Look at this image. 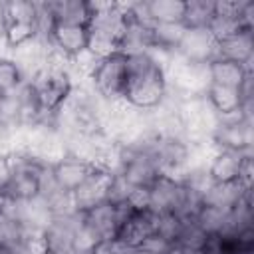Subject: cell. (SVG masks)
<instances>
[{
    "instance_id": "6da1fadb",
    "label": "cell",
    "mask_w": 254,
    "mask_h": 254,
    "mask_svg": "<svg viewBox=\"0 0 254 254\" xmlns=\"http://www.w3.org/2000/svg\"><path fill=\"white\" fill-rule=\"evenodd\" d=\"M167 97L165 62L155 52L127 56V87L123 103L137 111H153Z\"/></svg>"
},
{
    "instance_id": "7a4b0ae2",
    "label": "cell",
    "mask_w": 254,
    "mask_h": 254,
    "mask_svg": "<svg viewBox=\"0 0 254 254\" xmlns=\"http://www.w3.org/2000/svg\"><path fill=\"white\" fill-rule=\"evenodd\" d=\"M30 83L44 111V119L58 115L75 87L69 62L58 54L50 56L48 64L30 79Z\"/></svg>"
},
{
    "instance_id": "3957f363",
    "label": "cell",
    "mask_w": 254,
    "mask_h": 254,
    "mask_svg": "<svg viewBox=\"0 0 254 254\" xmlns=\"http://www.w3.org/2000/svg\"><path fill=\"white\" fill-rule=\"evenodd\" d=\"M93 16L87 26V52L95 58L115 54L123 30V2H91Z\"/></svg>"
},
{
    "instance_id": "277c9868",
    "label": "cell",
    "mask_w": 254,
    "mask_h": 254,
    "mask_svg": "<svg viewBox=\"0 0 254 254\" xmlns=\"http://www.w3.org/2000/svg\"><path fill=\"white\" fill-rule=\"evenodd\" d=\"M85 81L105 103H123L127 87V56L115 52L99 58Z\"/></svg>"
},
{
    "instance_id": "5b68a950",
    "label": "cell",
    "mask_w": 254,
    "mask_h": 254,
    "mask_svg": "<svg viewBox=\"0 0 254 254\" xmlns=\"http://www.w3.org/2000/svg\"><path fill=\"white\" fill-rule=\"evenodd\" d=\"M252 145H254L252 117H246L242 113L224 115V117L216 115V125L210 133V147L212 149L252 153Z\"/></svg>"
},
{
    "instance_id": "8992f818",
    "label": "cell",
    "mask_w": 254,
    "mask_h": 254,
    "mask_svg": "<svg viewBox=\"0 0 254 254\" xmlns=\"http://www.w3.org/2000/svg\"><path fill=\"white\" fill-rule=\"evenodd\" d=\"M6 14V32L4 42L10 50H16L38 38V14L36 2H2Z\"/></svg>"
},
{
    "instance_id": "52a82bcc",
    "label": "cell",
    "mask_w": 254,
    "mask_h": 254,
    "mask_svg": "<svg viewBox=\"0 0 254 254\" xmlns=\"http://www.w3.org/2000/svg\"><path fill=\"white\" fill-rule=\"evenodd\" d=\"M254 30V2L252 0H216L214 18L208 32L218 42L240 30Z\"/></svg>"
},
{
    "instance_id": "ba28073f",
    "label": "cell",
    "mask_w": 254,
    "mask_h": 254,
    "mask_svg": "<svg viewBox=\"0 0 254 254\" xmlns=\"http://www.w3.org/2000/svg\"><path fill=\"white\" fill-rule=\"evenodd\" d=\"M81 224V212L71 210L64 214H52L50 222L40 232V248L44 254H75V236Z\"/></svg>"
},
{
    "instance_id": "9c48e42d",
    "label": "cell",
    "mask_w": 254,
    "mask_h": 254,
    "mask_svg": "<svg viewBox=\"0 0 254 254\" xmlns=\"http://www.w3.org/2000/svg\"><path fill=\"white\" fill-rule=\"evenodd\" d=\"M93 167L95 165L91 161H87L79 155H73V153H65L50 165V177L60 190L71 194L91 175Z\"/></svg>"
},
{
    "instance_id": "30bf717a",
    "label": "cell",
    "mask_w": 254,
    "mask_h": 254,
    "mask_svg": "<svg viewBox=\"0 0 254 254\" xmlns=\"http://www.w3.org/2000/svg\"><path fill=\"white\" fill-rule=\"evenodd\" d=\"M111 177H113L111 171L95 165L91 175L71 192L73 208L77 212H85V210L105 202L107 200V190H109V185H111Z\"/></svg>"
},
{
    "instance_id": "8fae6325",
    "label": "cell",
    "mask_w": 254,
    "mask_h": 254,
    "mask_svg": "<svg viewBox=\"0 0 254 254\" xmlns=\"http://www.w3.org/2000/svg\"><path fill=\"white\" fill-rule=\"evenodd\" d=\"M50 48L67 62L75 60L87 52V26L54 24L50 30Z\"/></svg>"
},
{
    "instance_id": "7c38bea8",
    "label": "cell",
    "mask_w": 254,
    "mask_h": 254,
    "mask_svg": "<svg viewBox=\"0 0 254 254\" xmlns=\"http://www.w3.org/2000/svg\"><path fill=\"white\" fill-rule=\"evenodd\" d=\"M157 230V214L151 208H143V210H135L117 230L115 240L125 248H139L143 246V242L153 236Z\"/></svg>"
},
{
    "instance_id": "4fadbf2b",
    "label": "cell",
    "mask_w": 254,
    "mask_h": 254,
    "mask_svg": "<svg viewBox=\"0 0 254 254\" xmlns=\"http://www.w3.org/2000/svg\"><path fill=\"white\" fill-rule=\"evenodd\" d=\"M214 58L228 60L234 64H240L244 67H252L254 58V30H240L232 36H226L216 42Z\"/></svg>"
},
{
    "instance_id": "5bb4252c",
    "label": "cell",
    "mask_w": 254,
    "mask_h": 254,
    "mask_svg": "<svg viewBox=\"0 0 254 254\" xmlns=\"http://www.w3.org/2000/svg\"><path fill=\"white\" fill-rule=\"evenodd\" d=\"M214 48L216 40L208 30H185L177 48V56L194 64H208L214 58Z\"/></svg>"
},
{
    "instance_id": "9a60e30c",
    "label": "cell",
    "mask_w": 254,
    "mask_h": 254,
    "mask_svg": "<svg viewBox=\"0 0 254 254\" xmlns=\"http://www.w3.org/2000/svg\"><path fill=\"white\" fill-rule=\"evenodd\" d=\"M244 155L250 153H236V151H224V149H214L208 163H206V173L210 183H232L238 181L240 165Z\"/></svg>"
},
{
    "instance_id": "2e32d148",
    "label": "cell",
    "mask_w": 254,
    "mask_h": 254,
    "mask_svg": "<svg viewBox=\"0 0 254 254\" xmlns=\"http://www.w3.org/2000/svg\"><path fill=\"white\" fill-rule=\"evenodd\" d=\"M250 190L252 189L242 187L238 181H232V183H210L204 189L202 196H200V204L202 206H210V208H218V210H230Z\"/></svg>"
},
{
    "instance_id": "e0dca14e",
    "label": "cell",
    "mask_w": 254,
    "mask_h": 254,
    "mask_svg": "<svg viewBox=\"0 0 254 254\" xmlns=\"http://www.w3.org/2000/svg\"><path fill=\"white\" fill-rule=\"evenodd\" d=\"M48 10L52 14L54 24L89 26L93 16L91 2H83V0H54L48 2Z\"/></svg>"
},
{
    "instance_id": "ac0fdd59",
    "label": "cell",
    "mask_w": 254,
    "mask_h": 254,
    "mask_svg": "<svg viewBox=\"0 0 254 254\" xmlns=\"http://www.w3.org/2000/svg\"><path fill=\"white\" fill-rule=\"evenodd\" d=\"M206 71H208V83L226 85V87H238L242 83V79L246 77V73L252 71V67H244L240 64L228 62V60L212 58L206 64Z\"/></svg>"
},
{
    "instance_id": "d6986e66",
    "label": "cell",
    "mask_w": 254,
    "mask_h": 254,
    "mask_svg": "<svg viewBox=\"0 0 254 254\" xmlns=\"http://www.w3.org/2000/svg\"><path fill=\"white\" fill-rule=\"evenodd\" d=\"M204 99L210 105V109L218 115H234L240 113V93L238 87H226V85H216L208 83L204 91Z\"/></svg>"
},
{
    "instance_id": "ffe728a7",
    "label": "cell",
    "mask_w": 254,
    "mask_h": 254,
    "mask_svg": "<svg viewBox=\"0 0 254 254\" xmlns=\"http://www.w3.org/2000/svg\"><path fill=\"white\" fill-rule=\"evenodd\" d=\"M143 12L149 24H181L185 0H149L143 2Z\"/></svg>"
},
{
    "instance_id": "44dd1931",
    "label": "cell",
    "mask_w": 254,
    "mask_h": 254,
    "mask_svg": "<svg viewBox=\"0 0 254 254\" xmlns=\"http://www.w3.org/2000/svg\"><path fill=\"white\" fill-rule=\"evenodd\" d=\"M30 240L34 238L26 234L20 220L0 204V250H18Z\"/></svg>"
},
{
    "instance_id": "7402d4cb",
    "label": "cell",
    "mask_w": 254,
    "mask_h": 254,
    "mask_svg": "<svg viewBox=\"0 0 254 254\" xmlns=\"http://www.w3.org/2000/svg\"><path fill=\"white\" fill-rule=\"evenodd\" d=\"M216 10V0H185L183 28L185 30H208Z\"/></svg>"
},
{
    "instance_id": "603a6c76",
    "label": "cell",
    "mask_w": 254,
    "mask_h": 254,
    "mask_svg": "<svg viewBox=\"0 0 254 254\" xmlns=\"http://www.w3.org/2000/svg\"><path fill=\"white\" fill-rule=\"evenodd\" d=\"M228 212L230 210H218L210 206H200L194 214V222L208 234V236H220L226 232L228 226Z\"/></svg>"
},
{
    "instance_id": "cb8c5ba5",
    "label": "cell",
    "mask_w": 254,
    "mask_h": 254,
    "mask_svg": "<svg viewBox=\"0 0 254 254\" xmlns=\"http://www.w3.org/2000/svg\"><path fill=\"white\" fill-rule=\"evenodd\" d=\"M206 240H208V234H206V232L194 222V218H192V220H185V224H183V228H181V232H179L175 244H177L179 248L187 250L189 254H198V252L204 248Z\"/></svg>"
},
{
    "instance_id": "d4e9b609",
    "label": "cell",
    "mask_w": 254,
    "mask_h": 254,
    "mask_svg": "<svg viewBox=\"0 0 254 254\" xmlns=\"http://www.w3.org/2000/svg\"><path fill=\"white\" fill-rule=\"evenodd\" d=\"M24 81L18 65L12 58H0V93H12L20 83Z\"/></svg>"
},
{
    "instance_id": "484cf974",
    "label": "cell",
    "mask_w": 254,
    "mask_h": 254,
    "mask_svg": "<svg viewBox=\"0 0 254 254\" xmlns=\"http://www.w3.org/2000/svg\"><path fill=\"white\" fill-rule=\"evenodd\" d=\"M185 220L181 216H177L175 212H165V214H157V234L163 236L167 242L175 244L181 228H183Z\"/></svg>"
},
{
    "instance_id": "4316f807",
    "label": "cell",
    "mask_w": 254,
    "mask_h": 254,
    "mask_svg": "<svg viewBox=\"0 0 254 254\" xmlns=\"http://www.w3.org/2000/svg\"><path fill=\"white\" fill-rule=\"evenodd\" d=\"M169 246H173L171 242H167L163 236H159L157 232L153 234V236H149L145 242H143V246H139V248H145L147 252H151V254H163Z\"/></svg>"
},
{
    "instance_id": "83f0119b",
    "label": "cell",
    "mask_w": 254,
    "mask_h": 254,
    "mask_svg": "<svg viewBox=\"0 0 254 254\" xmlns=\"http://www.w3.org/2000/svg\"><path fill=\"white\" fill-rule=\"evenodd\" d=\"M4 32H6V14H4V6L0 2V40H4Z\"/></svg>"
},
{
    "instance_id": "f1b7e54d",
    "label": "cell",
    "mask_w": 254,
    "mask_h": 254,
    "mask_svg": "<svg viewBox=\"0 0 254 254\" xmlns=\"http://www.w3.org/2000/svg\"><path fill=\"white\" fill-rule=\"evenodd\" d=\"M163 254H189V252H187V250H183V248H179L177 244H173V246H169Z\"/></svg>"
},
{
    "instance_id": "f546056e",
    "label": "cell",
    "mask_w": 254,
    "mask_h": 254,
    "mask_svg": "<svg viewBox=\"0 0 254 254\" xmlns=\"http://www.w3.org/2000/svg\"><path fill=\"white\" fill-rule=\"evenodd\" d=\"M123 254H151V252H147L145 248H129V250H125Z\"/></svg>"
},
{
    "instance_id": "4dcf8cb0",
    "label": "cell",
    "mask_w": 254,
    "mask_h": 254,
    "mask_svg": "<svg viewBox=\"0 0 254 254\" xmlns=\"http://www.w3.org/2000/svg\"><path fill=\"white\" fill-rule=\"evenodd\" d=\"M252 254H254V252H252Z\"/></svg>"
}]
</instances>
